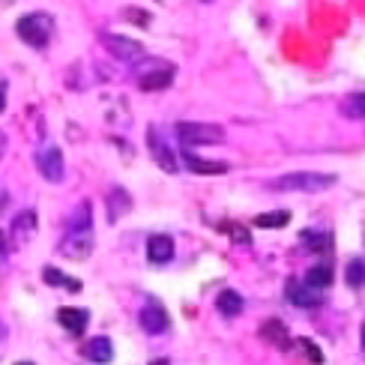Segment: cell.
Wrapping results in <instances>:
<instances>
[{
	"mask_svg": "<svg viewBox=\"0 0 365 365\" xmlns=\"http://www.w3.org/2000/svg\"><path fill=\"white\" fill-rule=\"evenodd\" d=\"M135 84H138V90H144V93H156V90H168V87L174 84V72H177V66L168 60H162V57H144V60H138L135 66Z\"/></svg>",
	"mask_w": 365,
	"mask_h": 365,
	"instance_id": "6da1fadb",
	"label": "cell"
},
{
	"mask_svg": "<svg viewBox=\"0 0 365 365\" xmlns=\"http://www.w3.org/2000/svg\"><path fill=\"white\" fill-rule=\"evenodd\" d=\"M338 177L335 174H314V171H297V174H285V177L267 180V189L275 192H323V189L335 186Z\"/></svg>",
	"mask_w": 365,
	"mask_h": 365,
	"instance_id": "7a4b0ae2",
	"label": "cell"
},
{
	"mask_svg": "<svg viewBox=\"0 0 365 365\" xmlns=\"http://www.w3.org/2000/svg\"><path fill=\"white\" fill-rule=\"evenodd\" d=\"M16 30H18V40L28 42L30 48H45L54 36V18L48 12H30V16L18 18Z\"/></svg>",
	"mask_w": 365,
	"mask_h": 365,
	"instance_id": "3957f363",
	"label": "cell"
},
{
	"mask_svg": "<svg viewBox=\"0 0 365 365\" xmlns=\"http://www.w3.org/2000/svg\"><path fill=\"white\" fill-rule=\"evenodd\" d=\"M99 42L105 45V52L114 57V60H120V63H126V66H135L138 60H144L147 57V52H144V45L138 42V40H129V36H123V33H99Z\"/></svg>",
	"mask_w": 365,
	"mask_h": 365,
	"instance_id": "277c9868",
	"label": "cell"
},
{
	"mask_svg": "<svg viewBox=\"0 0 365 365\" xmlns=\"http://www.w3.org/2000/svg\"><path fill=\"white\" fill-rule=\"evenodd\" d=\"M177 138L183 147H201V144H222L225 141V129L216 123H177Z\"/></svg>",
	"mask_w": 365,
	"mask_h": 365,
	"instance_id": "5b68a950",
	"label": "cell"
},
{
	"mask_svg": "<svg viewBox=\"0 0 365 365\" xmlns=\"http://www.w3.org/2000/svg\"><path fill=\"white\" fill-rule=\"evenodd\" d=\"M147 147H150V156H153V162H156L162 171H168V174H177V171H180V162H177V156H174L171 144L165 141V138H162L159 126H150V132H147Z\"/></svg>",
	"mask_w": 365,
	"mask_h": 365,
	"instance_id": "8992f818",
	"label": "cell"
},
{
	"mask_svg": "<svg viewBox=\"0 0 365 365\" xmlns=\"http://www.w3.org/2000/svg\"><path fill=\"white\" fill-rule=\"evenodd\" d=\"M36 168L48 183H63V174H66V165H63V153L60 147L45 144L36 150Z\"/></svg>",
	"mask_w": 365,
	"mask_h": 365,
	"instance_id": "52a82bcc",
	"label": "cell"
},
{
	"mask_svg": "<svg viewBox=\"0 0 365 365\" xmlns=\"http://www.w3.org/2000/svg\"><path fill=\"white\" fill-rule=\"evenodd\" d=\"M138 321H141V330L150 333V335H162L171 323L168 309L162 303H156V299H147V306L141 309V314H138Z\"/></svg>",
	"mask_w": 365,
	"mask_h": 365,
	"instance_id": "ba28073f",
	"label": "cell"
},
{
	"mask_svg": "<svg viewBox=\"0 0 365 365\" xmlns=\"http://www.w3.org/2000/svg\"><path fill=\"white\" fill-rule=\"evenodd\" d=\"M285 297H287V303H294L299 309H318V306H323V294L314 291V287H309L306 282H297V279H291L285 285Z\"/></svg>",
	"mask_w": 365,
	"mask_h": 365,
	"instance_id": "9c48e42d",
	"label": "cell"
},
{
	"mask_svg": "<svg viewBox=\"0 0 365 365\" xmlns=\"http://www.w3.org/2000/svg\"><path fill=\"white\" fill-rule=\"evenodd\" d=\"M183 162H186V168L192 171V174H201V177H219V174H228V162H216V159H204V156H198L192 153V150H183Z\"/></svg>",
	"mask_w": 365,
	"mask_h": 365,
	"instance_id": "30bf717a",
	"label": "cell"
},
{
	"mask_svg": "<svg viewBox=\"0 0 365 365\" xmlns=\"http://www.w3.org/2000/svg\"><path fill=\"white\" fill-rule=\"evenodd\" d=\"M261 338L270 342L275 350H291L294 342H291V333H287V323L279 321V318H270L261 323Z\"/></svg>",
	"mask_w": 365,
	"mask_h": 365,
	"instance_id": "8fae6325",
	"label": "cell"
},
{
	"mask_svg": "<svg viewBox=\"0 0 365 365\" xmlns=\"http://www.w3.org/2000/svg\"><path fill=\"white\" fill-rule=\"evenodd\" d=\"M93 251V234L90 231H72V237H66V240L60 243V255L63 258H72V261H84L87 255Z\"/></svg>",
	"mask_w": 365,
	"mask_h": 365,
	"instance_id": "7c38bea8",
	"label": "cell"
},
{
	"mask_svg": "<svg viewBox=\"0 0 365 365\" xmlns=\"http://www.w3.org/2000/svg\"><path fill=\"white\" fill-rule=\"evenodd\" d=\"M147 261L156 263V267L174 261V240H171L168 234H153L147 240Z\"/></svg>",
	"mask_w": 365,
	"mask_h": 365,
	"instance_id": "4fadbf2b",
	"label": "cell"
},
{
	"mask_svg": "<svg viewBox=\"0 0 365 365\" xmlns=\"http://www.w3.org/2000/svg\"><path fill=\"white\" fill-rule=\"evenodd\" d=\"M57 323L63 330H69L72 335H84L87 323H90V311L87 309H72V306H63L57 311Z\"/></svg>",
	"mask_w": 365,
	"mask_h": 365,
	"instance_id": "5bb4252c",
	"label": "cell"
},
{
	"mask_svg": "<svg viewBox=\"0 0 365 365\" xmlns=\"http://www.w3.org/2000/svg\"><path fill=\"white\" fill-rule=\"evenodd\" d=\"M81 354H84V359H90L96 365H105V362L114 359V347H111L108 335H96V338H90V342H84Z\"/></svg>",
	"mask_w": 365,
	"mask_h": 365,
	"instance_id": "9a60e30c",
	"label": "cell"
},
{
	"mask_svg": "<svg viewBox=\"0 0 365 365\" xmlns=\"http://www.w3.org/2000/svg\"><path fill=\"white\" fill-rule=\"evenodd\" d=\"M105 204H108V222H117V216H123V213L132 210V198H129V192H126V189L114 186V189L108 192Z\"/></svg>",
	"mask_w": 365,
	"mask_h": 365,
	"instance_id": "2e32d148",
	"label": "cell"
},
{
	"mask_svg": "<svg viewBox=\"0 0 365 365\" xmlns=\"http://www.w3.org/2000/svg\"><path fill=\"white\" fill-rule=\"evenodd\" d=\"M36 231V213L33 210H21L16 222H12V240L16 243H28Z\"/></svg>",
	"mask_w": 365,
	"mask_h": 365,
	"instance_id": "e0dca14e",
	"label": "cell"
},
{
	"mask_svg": "<svg viewBox=\"0 0 365 365\" xmlns=\"http://www.w3.org/2000/svg\"><path fill=\"white\" fill-rule=\"evenodd\" d=\"M338 111H342V117H347V120H365V90L347 93L342 99V105H338Z\"/></svg>",
	"mask_w": 365,
	"mask_h": 365,
	"instance_id": "ac0fdd59",
	"label": "cell"
},
{
	"mask_svg": "<svg viewBox=\"0 0 365 365\" xmlns=\"http://www.w3.org/2000/svg\"><path fill=\"white\" fill-rule=\"evenodd\" d=\"M243 297L240 294H237V291H231V287H228V291H222L219 297H216V309L225 314V318H237V314H240L243 311Z\"/></svg>",
	"mask_w": 365,
	"mask_h": 365,
	"instance_id": "d6986e66",
	"label": "cell"
},
{
	"mask_svg": "<svg viewBox=\"0 0 365 365\" xmlns=\"http://www.w3.org/2000/svg\"><path fill=\"white\" fill-rule=\"evenodd\" d=\"M333 279H335V273H333L330 263H318V267H311V270L306 273V285L314 287V291H323V287H330Z\"/></svg>",
	"mask_w": 365,
	"mask_h": 365,
	"instance_id": "ffe728a7",
	"label": "cell"
},
{
	"mask_svg": "<svg viewBox=\"0 0 365 365\" xmlns=\"http://www.w3.org/2000/svg\"><path fill=\"white\" fill-rule=\"evenodd\" d=\"M287 222H291V210H273V213H261V216H255V228L275 231V228H285Z\"/></svg>",
	"mask_w": 365,
	"mask_h": 365,
	"instance_id": "44dd1931",
	"label": "cell"
},
{
	"mask_svg": "<svg viewBox=\"0 0 365 365\" xmlns=\"http://www.w3.org/2000/svg\"><path fill=\"white\" fill-rule=\"evenodd\" d=\"M345 282H347V287H354V291L365 287V261H362V258H354V261L347 263V270H345Z\"/></svg>",
	"mask_w": 365,
	"mask_h": 365,
	"instance_id": "7402d4cb",
	"label": "cell"
},
{
	"mask_svg": "<svg viewBox=\"0 0 365 365\" xmlns=\"http://www.w3.org/2000/svg\"><path fill=\"white\" fill-rule=\"evenodd\" d=\"M42 282L45 285H63V287H69V291H81V282L78 279H69V275H63L57 267H45L42 270Z\"/></svg>",
	"mask_w": 365,
	"mask_h": 365,
	"instance_id": "603a6c76",
	"label": "cell"
},
{
	"mask_svg": "<svg viewBox=\"0 0 365 365\" xmlns=\"http://www.w3.org/2000/svg\"><path fill=\"white\" fill-rule=\"evenodd\" d=\"M69 228L72 231H78V234H84V231H90V204H78V210L69 216Z\"/></svg>",
	"mask_w": 365,
	"mask_h": 365,
	"instance_id": "cb8c5ba5",
	"label": "cell"
},
{
	"mask_svg": "<svg viewBox=\"0 0 365 365\" xmlns=\"http://www.w3.org/2000/svg\"><path fill=\"white\" fill-rule=\"evenodd\" d=\"M303 240L309 243L311 251H330L333 234H318V231H303Z\"/></svg>",
	"mask_w": 365,
	"mask_h": 365,
	"instance_id": "d4e9b609",
	"label": "cell"
},
{
	"mask_svg": "<svg viewBox=\"0 0 365 365\" xmlns=\"http://www.w3.org/2000/svg\"><path fill=\"white\" fill-rule=\"evenodd\" d=\"M299 345H303V350L309 354V359H311L314 365H321V362H323V350H321L318 345H314L311 338H299Z\"/></svg>",
	"mask_w": 365,
	"mask_h": 365,
	"instance_id": "484cf974",
	"label": "cell"
},
{
	"mask_svg": "<svg viewBox=\"0 0 365 365\" xmlns=\"http://www.w3.org/2000/svg\"><path fill=\"white\" fill-rule=\"evenodd\" d=\"M6 111V81H0V114Z\"/></svg>",
	"mask_w": 365,
	"mask_h": 365,
	"instance_id": "4316f807",
	"label": "cell"
},
{
	"mask_svg": "<svg viewBox=\"0 0 365 365\" xmlns=\"http://www.w3.org/2000/svg\"><path fill=\"white\" fill-rule=\"evenodd\" d=\"M4 255H6V234L0 231V258H4Z\"/></svg>",
	"mask_w": 365,
	"mask_h": 365,
	"instance_id": "83f0119b",
	"label": "cell"
},
{
	"mask_svg": "<svg viewBox=\"0 0 365 365\" xmlns=\"http://www.w3.org/2000/svg\"><path fill=\"white\" fill-rule=\"evenodd\" d=\"M4 153H6V135L0 132V156H4Z\"/></svg>",
	"mask_w": 365,
	"mask_h": 365,
	"instance_id": "f1b7e54d",
	"label": "cell"
},
{
	"mask_svg": "<svg viewBox=\"0 0 365 365\" xmlns=\"http://www.w3.org/2000/svg\"><path fill=\"white\" fill-rule=\"evenodd\" d=\"M150 365H171V362H168V359H153Z\"/></svg>",
	"mask_w": 365,
	"mask_h": 365,
	"instance_id": "f546056e",
	"label": "cell"
},
{
	"mask_svg": "<svg viewBox=\"0 0 365 365\" xmlns=\"http://www.w3.org/2000/svg\"><path fill=\"white\" fill-rule=\"evenodd\" d=\"M362 354H365V323H362Z\"/></svg>",
	"mask_w": 365,
	"mask_h": 365,
	"instance_id": "4dcf8cb0",
	"label": "cell"
},
{
	"mask_svg": "<svg viewBox=\"0 0 365 365\" xmlns=\"http://www.w3.org/2000/svg\"><path fill=\"white\" fill-rule=\"evenodd\" d=\"M4 333H6V330H4V323H0V338H4Z\"/></svg>",
	"mask_w": 365,
	"mask_h": 365,
	"instance_id": "1f68e13d",
	"label": "cell"
},
{
	"mask_svg": "<svg viewBox=\"0 0 365 365\" xmlns=\"http://www.w3.org/2000/svg\"><path fill=\"white\" fill-rule=\"evenodd\" d=\"M16 365H33V362H16Z\"/></svg>",
	"mask_w": 365,
	"mask_h": 365,
	"instance_id": "d6a6232c",
	"label": "cell"
},
{
	"mask_svg": "<svg viewBox=\"0 0 365 365\" xmlns=\"http://www.w3.org/2000/svg\"><path fill=\"white\" fill-rule=\"evenodd\" d=\"M204 4H213V0H204Z\"/></svg>",
	"mask_w": 365,
	"mask_h": 365,
	"instance_id": "836d02e7",
	"label": "cell"
}]
</instances>
